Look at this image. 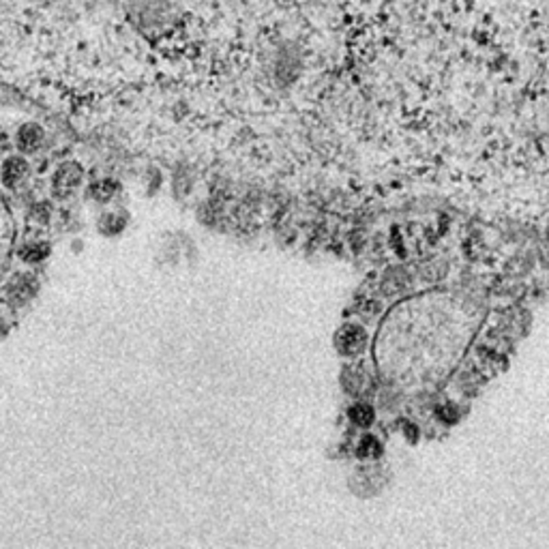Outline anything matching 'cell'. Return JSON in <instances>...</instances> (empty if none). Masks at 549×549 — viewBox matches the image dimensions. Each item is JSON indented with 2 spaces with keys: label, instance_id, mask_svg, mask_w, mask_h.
I'll use <instances>...</instances> for the list:
<instances>
[{
  "label": "cell",
  "instance_id": "cell-3",
  "mask_svg": "<svg viewBox=\"0 0 549 549\" xmlns=\"http://www.w3.org/2000/svg\"><path fill=\"white\" fill-rule=\"evenodd\" d=\"M41 140H43V131H41V127H37L33 123L24 125L17 131V146L21 150H35L41 144Z\"/></svg>",
  "mask_w": 549,
  "mask_h": 549
},
{
  "label": "cell",
  "instance_id": "cell-1",
  "mask_svg": "<svg viewBox=\"0 0 549 549\" xmlns=\"http://www.w3.org/2000/svg\"><path fill=\"white\" fill-rule=\"evenodd\" d=\"M82 181V170L75 163H64L62 168H58L56 177H54V189L58 195H67L71 193Z\"/></svg>",
  "mask_w": 549,
  "mask_h": 549
},
{
  "label": "cell",
  "instance_id": "cell-4",
  "mask_svg": "<svg viewBox=\"0 0 549 549\" xmlns=\"http://www.w3.org/2000/svg\"><path fill=\"white\" fill-rule=\"evenodd\" d=\"M26 161L24 159H17V157H11L5 165H3V183L7 187H13L17 185V181H21V177L26 174Z\"/></svg>",
  "mask_w": 549,
  "mask_h": 549
},
{
  "label": "cell",
  "instance_id": "cell-6",
  "mask_svg": "<svg viewBox=\"0 0 549 549\" xmlns=\"http://www.w3.org/2000/svg\"><path fill=\"white\" fill-rule=\"evenodd\" d=\"M114 193V183H109V181H103V183H97L95 187H93V195L97 197V200H107L109 195Z\"/></svg>",
  "mask_w": 549,
  "mask_h": 549
},
{
  "label": "cell",
  "instance_id": "cell-5",
  "mask_svg": "<svg viewBox=\"0 0 549 549\" xmlns=\"http://www.w3.org/2000/svg\"><path fill=\"white\" fill-rule=\"evenodd\" d=\"M48 251H50V247H48L46 243H41V245H30V247H26L24 251H21V255H24V260H28V262H35V260L46 258Z\"/></svg>",
  "mask_w": 549,
  "mask_h": 549
},
{
  "label": "cell",
  "instance_id": "cell-2",
  "mask_svg": "<svg viewBox=\"0 0 549 549\" xmlns=\"http://www.w3.org/2000/svg\"><path fill=\"white\" fill-rule=\"evenodd\" d=\"M37 281L28 275H21L13 281V285L9 288V298L11 303H24L26 298H30L35 294Z\"/></svg>",
  "mask_w": 549,
  "mask_h": 549
}]
</instances>
